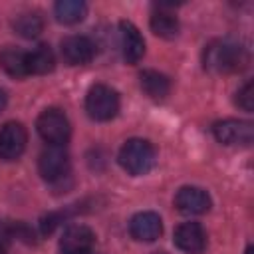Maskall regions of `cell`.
Masks as SVG:
<instances>
[{"instance_id": "6", "label": "cell", "mask_w": 254, "mask_h": 254, "mask_svg": "<svg viewBox=\"0 0 254 254\" xmlns=\"http://www.w3.org/2000/svg\"><path fill=\"white\" fill-rule=\"evenodd\" d=\"M28 131L18 121H8L0 129V159L2 161H16L26 151Z\"/></svg>"}, {"instance_id": "7", "label": "cell", "mask_w": 254, "mask_h": 254, "mask_svg": "<svg viewBox=\"0 0 254 254\" xmlns=\"http://www.w3.org/2000/svg\"><path fill=\"white\" fill-rule=\"evenodd\" d=\"M216 141L224 145H250L254 137V127L242 119H224L212 125Z\"/></svg>"}, {"instance_id": "16", "label": "cell", "mask_w": 254, "mask_h": 254, "mask_svg": "<svg viewBox=\"0 0 254 254\" xmlns=\"http://www.w3.org/2000/svg\"><path fill=\"white\" fill-rule=\"evenodd\" d=\"M12 26H14V30H16L18 36L32 40V38H38V36L42 34V30H44V18H42L40 12L28 10V12L18 14V16L14 18Z\"/></svg>"}, {"instance_id": "15", "label": "cell", "mask_w": 254, "mask_h": 254, "mask_svg": "<svg viewBox=\"0 0 254 254\" xmlns=\"http://www.w3.org/2000/svg\"><path fill=\"white\" fill-rule=\"evenodd\" d=\"M139 81H141V89L151 97V99H165L171 91V81L165 73L161 71H155V69H145L141 71L139 75Z\"/></svg>"}, {"instance_id": "13", "label": "cell", "mask_w": 254, "mask_h": 254, "mask_svg": "<svg viewBox=\"0 0 254 254\" xmlns=\"http://www.w3.org/2000/svg\"><path fill=\"white\" fill-rule=\"evenodd\" d=\"M129 232L135 240L139 242H153L161 236L163 232V222L161 216L157 212L145 210V212H137L131 222H129Z\"/></svg>"}, {"instance_id": "5", "label": "cell", "mask_w": 254, "mask_h": 254, "mask_svg": "<svg viewBox=\"0 0 254 254\" xmlns=\"http://www.w3.org/2000/svg\"><path fill=\"white\" fill-rule=\"evenodd\" d=\"M38 171L44 181L48 183H60L64 177L69 175V155L60 145H50L42 151L38 159Z\"/></svg>"}, {"instance_id": "17", "label": "cell", "mask_w": 254, "mask_h": 254, "mask_svg": "<svg viewBox=\"0 0 254 254\" xmlns=\"http://www.w3.org/2000/svg\"><path fill=\"white\" fill-rule=\"evenodd\" d=\"M28 73H38V75H44L48 71L54 69L56 65V58H54V52L48 44H40L36 46L32 52H28Z\"/></svg>"}, {"instance_id": "21", "label": "cell", "mask_w": 254, "mask_h": 254, "mask_svg": "<svg viewBox=\"0 0 254 254\" xmlns=\"http://www.w3.org/2000/svg\"><path fill=\"white\" fill-rule=\"evenodd\" d=\"M236 105L242 107L244 111H252L254 109V85L252 81H246L238 93H236Z\"/></svg>"}, {"instance_id": "20", "label": "cell", "mask_w": 254, "mask_h": 254, "mask_svg": "<svg viewBox=\"0 0 254 254\" xmlns=\"http://www.w3.org/2000/svg\"><path fill=\"white\" fill-rule=\"evenodd\" d=\"M14 240V222L0 220V254H10Z\"/></svg>"}, {"instance_id": "24", "label": "cell", "mask_w": 254, "mask_h": 254, "mask_svg": "<svg viewBox=\"0 0 254 254\" xmlns=\"http://www.w3.org/2000/svg\"><path fill=\"white\" fill-rule=\"evenodd\" d=\"M155 254H167V252H155Z\"/></svg>"}, {"instance_id": "11", "label": "cell", "mask_w": 254, "mask_h": 254, "mask_svg": "<svg viewBox=\"0 0 254 254\" xmlns=\"http://www.w3.org/2000/svg\"><path fill=\"white\" fill-rule=\"evenodd\" d=\"M119 44H121V54L127 64H137L145 56V40L137 26L131 22L123 20L119 22Z\"/></svg>"}, {"instance_id": "19", "label": "cell", "mask_w": 254, "mask_h": 254, "mask_svg": "<svg viewBox=\"0 0 254 254\" xmlns=\"http://www.w3.org/2000/svg\"><path fill=\"white\" fill-rule=\"evenodd\" d=\"M149 26H151V30H153L155 36L165 38V40H171V38H175L179 34V20L171 12H167V10L155 12L151 16Z\"/></svg>"}, {"instance_id": "10", "label": "cell", "mask_w": 254, "mask_h": 254, "mask_svg": "<svg viewBox=\"0 0 254 254\" xmlns=\"http://www.w3.org/2000/svg\"><path fill=\"white\" fill-rule=\"evenodd\" d=\"M175 244L187 254H202L206 248V232L198 222H183L175 230Z\"/></svg>"}, {"instance_id": "4", "label": "cell", "mask_w": 254, "mask_h": 254, "mask_svg": "<svg viewBox=\"0 0 254 254\" xmlns=\"http://www.w3.org/2000/svg\"><path fill=\"white\" fill-rule=\"evenodd\" d=\"M85 111L95 121H109L119 111V95L113 87L97 83L87 91Z\"/></svg>"}, {"instance_id": "18", "label": "cell", "mask_w": 254, "mask_h": 254, "mask_svg": "<svg viewBox=\"0 0 254 254\" xmlns=\"http://www.w3.org/2000/svg\"><path fill=\"white\" fill-rule=\"evenodd\" d=\"M56 18L62 24H77L87 14V4L81 0H60L54 6Z\"/></svg>"}, {"instance_id": "12", "label": "cell", "mask_w": 254, "mask_h": 254, "mask_svg": "<svg viewBox=\"0 0 254 254\" xmlns=\"http://www.w3.org/2000/svg\"><path fill=\"white\" fill-rule=\"evenodd\" d=\"M175 206L183 214H202L210 208V196L204 189L183 187L175 194Z\"/></svg>"}, {"instance_id": "2", "label": "cell", "mask_w": 254, "mask_h": 254, "mask_svg": "<svg viewBox=\"0 0 254 254\" xmlns=\"http://www.w3.org/2000/svg\"><path fill=\"white\" fill-rule=\"evenodd\" d=\"M119 165L129 175H145L155 165V147L147 139H129L119 149Z\"/></svg>"}, {"instance_id": "3", "label": "cell", "mask_w": 254, "mask_h": 254, "mask_svg": "<svg viewBox=\"0 0 254 254\" xmlns=\"http://www.w3.org/2000/svg\"><path fill=\"white\" fill-rule=\"evenodd\" d=\"M36 129H38L40 137L48 145H60V147H64L69 141V135H71L69 119L58 107H50V109L42 111L40 117H38V121H36Z\"/></svg>"}, {"instance_id": "23", "label": "cell", "mask_w": 254, "mask_h": 254, "mask_svg": "<svg viewBox=\"0 0 254 254\" xmlns=\"http://www.w3.org/2000/svg\"><path fill=\"white\" fill-rule=\"evenodd\" d=\"M244 254H252V246H248V248H246V252H244Z\"/></svg>"}, {"instance_id": "8", "label": "cell", "mask_w": 254, "mask_h": 254, "mask_svg": "<svg viewBox=\"0 0 254 254\" xmlns=\"http://www.w3.org/2000/svg\"><path fill=\"white\" fill-rule=\"evenodd\" d=\"M93 244L95 232L85 224H69L60 238L62 254H89Z\"/></svg>"}, {"instance_id": "1", "label": "cell", "mask_w": 254, "mask_h": 254, "mask_svg": "<svg viewBox=\"0 0 254 254\" xmlns=\"http://www.w3.org/2000/svg\"><path fill=\"white\" fill-rule=\"evenodd\" d=\"M202 64L206 69L216 73L242 71L248 65V52L232 40H214L204 48Z\"/></svg>"}, {"instance_id": "22", "label": "cell", "mask_w": 254, "mask_h": 254, "mask_svg": "<svg viewBox=\"0 0 254 254\" xmlns=\"http://www.w3.org/2000/svg\"><path fill=\"white\" fill-rule=\"evenodd\" d=\"M6 107V93H4V89H0V111Z\"/></svg>"}, {"instance_id": "9", "label": "cell", "mask_w": 254, "mask_h": 254, "mask_svg": "<svg viewBox=\"0 0 254 254\" xmlns=\"http://www.w3.org/2000/svg\"><path fill=\"white\" fill-rule=\"evenodd\" d=\"M62 58L69 65L89 64L95 56V44L87 36H67L62 40Z\"/></svg>"}, {"instance_id": "14", "label": "cell", "mask_w": 254, "mask_h": 254, "mask_svg": "<svg viewBox=\"0 0 254 254\" xmlns=\"http://www.w3.org/2000/svg\"><path fill=\"white\" fill-rule=\"evenodd\" d=\"M28 52L14 48V46H6L0 52V67L10 75V77H26L28 73Z\"/></svg>"}]
</instances>
